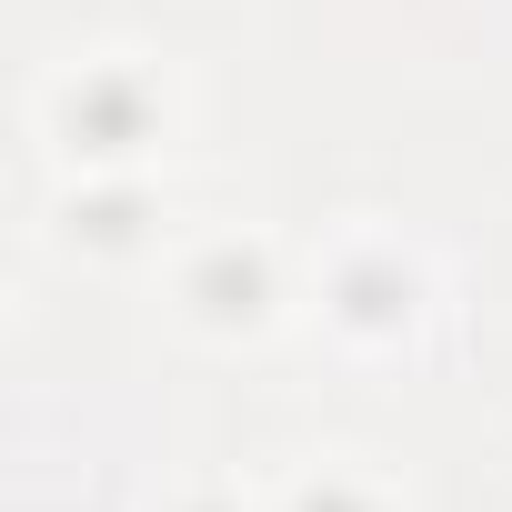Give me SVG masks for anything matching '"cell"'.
Returning a JSON list of instances; mask_svg holds the SVG:
<instances>
[{"mask_svg": "<svg viewBox=\"0 0 512 512\" xmlns=\"http://www.w3.org/2000/svg\"><path fill=\"white\" fill-rule=\"evenodd\" d=\"M161 131H171V81L141 51H91L41 81V141L71 171H131L141 151H161Z\"/></svg>", "mask_w": 512, "mask_h": 512, "instance_id": "cell-1", "label": "cell"}, {"mask_svg": "<svg viewBox=\"0 0 512 512\" xmlns=\"http://www.w3.org/2000/svg\"><path fill=\"white\" fill-rule=\"evenodd\" d=\"M171 312H181L191 332H211V342H262V332L282 322V272H272V251H262V241H241V231L181 251V272H171Z\"/></svg>", "mask_w": 512, "mask_h": 512, "instance_id": "cell-2", "label": "cell"}, {"mask_svg": "<svg viewBox=\"0 0 512 512\" xmlns=\"http://www.w3.org/2000/svg\"><path fill=\"white\" fill-rule=\"evenodd\" d=\"M432 302V272H422V251H402L392 231H352L332 251V272H322V312L352 332V342H402Z\"/></svg>", "mask_w": 512, "mask_h": 512, "instance_id": "cell-3", "label": "cell"}, {"mask_svg": "<svg viewBox=\"0 0 512 512\" xmlns=\"http://www.w3.org/2000/svg\"><path fill=\"white\" fill-rule=\"evenodd\" d=\"M282 512H392V492H382L372 472H352V462H322L312 482H292Z\"/></svg>", "mask_w": 512, "mask_h": 512, "instance_id": "cell-4", "label": "cell"}]
</instances>
